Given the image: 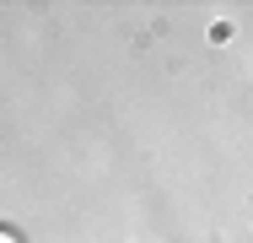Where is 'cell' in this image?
<instances>
[{"instance_id":"cell-1","label":"cell","mask_w":253,"mask_h":243,"mask_svg":"<svg viewBox=\"0 0 253 243\" xmlns=\"http://www.w3.org/2000/svg\"><path fill=\"white\" fill-rule=\"evenodd\" d=\"M0 243H11V238H0Z\"/></svg>"}]
</instances>
